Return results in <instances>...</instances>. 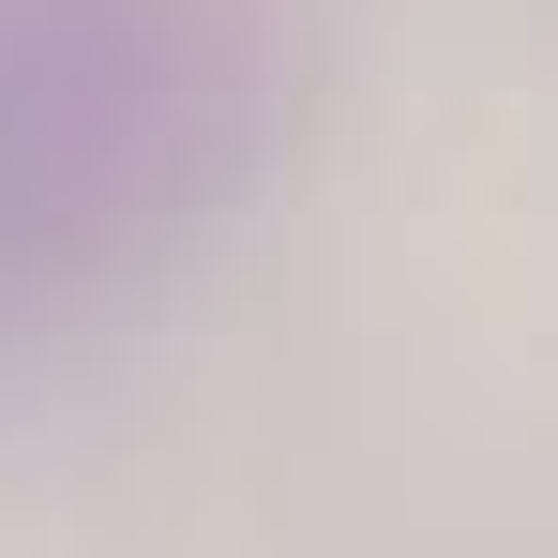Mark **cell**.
<instances>
[{
  "mask_svg": "<svg viewBox=\"0 0 558 558\" xmlns=\"http://www.w3.org/2000/svg\"><path fill=\"white\" fill-rule=\"evenodd\" d=\"M287 136V0H0V377L167 302Z\"/></svg>",
  "mask_w": 558,
  "mask_h": 558,
  "instance_id": "cell-1",
  "label": "cell"
}]
</instances>
